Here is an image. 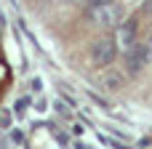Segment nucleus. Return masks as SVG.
I'll return each instance as SVG.
<instances>
[{
  "mask_svg": "<svg viewBox=\"0 0 152 149\" xmlns=\"http://www.w3.org/2000/svg\"><path fill=\"white\" fill-rule=\"evenodd\" d=\"M88 21L96 27H104V29H118L123 24V5L112 3V0H102L88 8Z\"/></svg>",
  "mask_w": 152,
  "mask_h": 149,
  "instance_id": "nucleus-1",
  "label": "nucleus"
},
{
  "mask_svg": "<svg viewBox=\"0 0 152 149\" xmlns=\"http://www.w3.org/2000/svg\"><path fill=\"white\" fill-rule=\"evenodd\" d=\"M118 59V40L115 37H99L91 45V64L99 69H107Z\"/></svg>",
  "mask_w": 152,
  "mask_h": 149,
  "instance_id": "nucleus-2",
  "label": "nucleus"
},
{
  "mask_svg": "<svg viewBox=\"0 0 152 149\" xmlns=\"http://www.w3.org/2000/svg\"><path fill=\"white\" fill-rule=\"evenodd\" d=\"M115 40H118V48L131 51V48L136 45V21H123V24L118 27Z\"/></svg>",
  "mask_w": 152,
  "mask_h": 149,
  "instance_id": "nucleus-3",
  "label": "nucleus"
},
{
  "mask_svg": "<svg viewBox=\"0 0 152 149\" xmlns=\"http://www.w3.org/2000/svg\"><path fill=\"white\" fill-rule=\"evenodd\" d=\"M102 85H104L107 91H120V88L126 85V75L118 72V69H110V67H107V72L102 75Z\"/></svg>",
  "mask_w": 152,
  "mask_h": 149,
  "instance_id": "nucleus-4",
  "label": "nucleus"
},
{
  "mask_svg": "<svg viewBox=\"0 0 152 149\" xmlns=\"http://www.w3.org/2000/svg\"><path fill=\"white\" fill-rule=\"evenodd\" d=\"M136 53H139V59L144 61V67L152 64V37H144V40L136 43Z\"/></svg>",
  "mask_w": 152,
  "mask_h": 149,
  "instance_id": "nucleus-5",
  "label": "nucleus"
},
{
  "mask_svg": "<svg viewBox=\"0 0 152 149\" xmlns=\"http://www.w3.org/2000/svg\"><path fill=\"white\" fill-rule=\"evenodd\" d=\"M53 109H56L61 117H72V107H69V101H64V99H59V96H56V101H53Z\"/></svg>",
  "mask_w": 152,
  "mask_h": 149,
  "instance_id": "nucleus-6",
  "label": "nucleus"
},
{
  "mask_svg": "<svg viewBox=\"0 0 152 149\" xmlns=\"http://www.w3.org/2000/svg\"><path fill=\"white\" fill-rule=\"evenodd\" d=\"M27 104H29L27 99H19V101H16V107H13V112H16V115H21V112L27 109Z\"/></svg>",
  "mask_w": 152,
  "mask_h": 149,
  "instance_id": "nucleus-7",
  "label": "nucleus"
},
{
  "mask_svg": "<svg viewBox=\"0 0 152 149\" xmlns=\"http://www.w3.org/2000/svg\"><path fill=\"white\" fill-rule=\"evenodd\" d=\"M11 125V115L8 112H0V128H8Z\"/></svg>",
  "mask_w": 152,
  "mask_h": 149,
  "instance_id": "nucleus-8",
  "label": "nucleus"
},
{
  "mask_svg": "<svg viewBox=\"0 0 152 149\" xmlns=\"http://www.w3.org/2000/svg\"><path fill=\"white\" fill-rule=\"evenodd\" d=\"M40 88H43V83H40V77H35L32 80V91H40Z\"/></svg>",
  "mask_w": 152,
  "mask_h": 149,
  "instance_id": "nucleus-9",
  "label": "nucleus"
},
{
  "mask_svg": "<svg viewBox=\"0 0 152 149\" xmlns=\"http://www.w3.org/2000/svg\"><path fill=\"white\" fill-rule=\"evenodd\" d=\"M67 3H91V5H96V3H102V0H67Z\"/></svg>",
  "mask_w": 152,
  "mask_h": 149,
  "instance_id": "nucleus-10",
  "label": "nucleus"
},
{
  "mask_svg": "<svg viewBox=\"0 0 152 149\" xmlns=\"http://www.w3.org/2000/svg\"><path fill=\"white\" fill-rule=\"evenodd\" d=\"M144 13H152V0H147V3H144Z\"/></svg>",
  "mask_w": 152,
  "mask_h": 149,
  "instance_id": "nucleus-11",
  "label": "nucleus"
},
{
  "mask_svg": "<svg viewBox=\"0 0 152 149\" xmlns=\"http://www.w3.org/2000/svg\"><path fill=\"white\" fill-rule=\"evenodd\" d=\"M75 149H91V147H88V144H80V141H77V144H75Z\"/></svg>",
  "mask_w": 152,
  "mask_h": 149,
  "instance_id": "nucleus-12",
  "label": "nucleus"
}]
</instances>
